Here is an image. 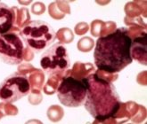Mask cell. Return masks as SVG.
I'll return each mask as SVG.
<instances>
[{
    "mask_svg": "<svg viewBox=\"0 0 147 124\" xmlns=\"http://www.w3.org/2000/svg\"><path fill=\"white\" fill-rule=\"evenodd\" d=\"M40 66L49 77L62 75L71 67V59L66 47L57 43L46 50L41 55Z\"/></svg>",
    "mask_w": 147,
    "mask_h": 124,
    "instance_id": "cell-6",
    "label": "cell"
},
{
    "mask_svg": "<svg viewBox=\"0 0 147 124\" xmlns=\"http://www.w3.org/2000/svg\"><path fill=\"white\" fill-rule=\"evenodd\" d=\"M17 27L0 35V59L7 65H19L24 60L26 46Z\"/></svg>",
    "mask_w": 147,
    "mask_h": 124,
    "instance_id": "cell-5",
    "label": "cell"
},
{
    "mask_svg": "<svg viewBox=\"0 0 147 124\" xmlns=\"http://www.w3.org/2000/svg\"><path fill=\"white\" fill-rule=\"evenodd\" d=\"M15 25V7L0 2V35L9 32Z\"/></svg>",
    "mask_w": 147,
    "mask_h": 124,
    "instance_id": "cell-8",
    "label": "cell"
},
{
    "mask_svg": "<svg viewBox=\"0 0 147 124\" xmlns=\"http://www.w3.org/2000/svg\"><path fill=\"white\" fill-rule=\"evenodd\" d=\"M58 99L67 107H79L84 105L88 91L86 77L79 79L71 75L62 78L56 88Z\"/></svg>",
    "mask_w": 147,
    "mask_h": 124,
    "instance_id": "cell-4",
    "label": "cell"
},
{
    "mask_svg": "<svg viewBox=\"0 0 147 124\" xmlns=\"http://www.w3.org/2000/svg\"><path fill=\"white\" fill-rule=\"evenodd\" d=\"M47 116L49 120L53 121H60L63 117V109L60 106H51L47 111Z\"/></svg>",
    "mask_w": 147,
    "mask_h": 124,
    "instance_id": "cell-9",
    "label": "cell"
},
{
    "mask_svg": "<svg viewBox=\"0 0 147 124\" xmlns=\"http://www.w3.org/2000/svg\"><path fill=\"white\" fill-rule=\"evenodd\" d=\"M20 35L26 48L33 53H40L53 43L56 33L51 25L43 21H33L20 29Z\"/></svg>",
    "mask_w": 147,
    "mask_h": 124,
    "instance_id": "cell-3",
    "label": "cell"
},
{
    "mask_svg": "<svg viewBox=\"0 0 147 124\" xmlns=\"http://www.w3.org/2000/svg\"><path fill=\"white\" fill-rule=\"evenodd\" d=\"M46 6L41 2H36L34 3L31 6V12L36 15H41L45 13Z\"/></svg>",
    "mask_w": 147,
    "mask_h": 124,
    "instance_id": "cell-10",
    "label": "cell"
},
{
    "mask_svg": "<svg viewBox=\"0 0 147 124\" xmlns=\"http://www.w3.org/2000/svg\"><path fill=\"white\" fill-rule=\"evenodd\" d=\"M132 38L126 28L101 37L96 40L94 51L96 67L107 73H119L133 61L131 56Z\"/></svg>",
    "mask_w": 147,
    "mask_h": 124,
    "instance_id": "cell-1",
    "label": "cell"
},
{
    "mask_svg": "<svg viewBox=\"0 0 147 124\" xmlns=\"http://www.w3.org/2000/svg\"><path fill=\"white\" fill-rule=\"evenodd\" d=\"M86 80L88 91L84 103L86 111L99 121L113 117L121 105L116 87L97 74L89 75Z\"/></svg>",
    "mask_w": 147,
    "mask_h": 124,
    "instance_id": "cell-2",
    "label": "cell"
},
{
    "mask_svg": "<svg viewBox=\"0 0 147 124\" xmlns=\"http://www.w3.org/2000/svg\"><path fill=\"white\" fill-rule=\"evenodd\" d=\"M31 91L28 76L16 72L6 77L0 83V99L6 103H13L26 97Z\"/></svg>",
    "mask_w": 147,
    "mask_h": 124,
    "instance_id": "cell-7",
    "label": "cell"
}]
</instances>
